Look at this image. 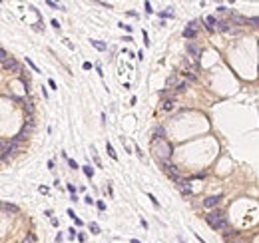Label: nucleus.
<instances>
[{
  "mask_svg": "<svg viewBox=\"0 0 259 243\" xmlns=\"http://www.w3.org/2000/svg\"><path fill=\"white\" fill-rule=\"evenodd\" d=\"M155 149H158V155L161 158V161L171 155V145H170V144H165L164 139H158V142H155Z\"/></svg>",
  "mask_w": 259,
  "mask_h": 243,
  "instance_id": "obj_1",
  "label": "nucleus"
},
{
  "mask_svg": "<svg viewBox=\"0 0 259 243\" xmlns=\"http://www.w3.org/2000/svg\"><path fill=\"white\" fill-rule=\"evenodd\" d=\"M223 217H225V211H223V209H213V211H209L206 215V221L211 225V227H215V225H217V221L223 219Z\"/></svg>",
  "mask_w": 259,
  "mask_h": 243,
  "instance_id": "obj_2",
  "label": "nucleus"
},
{
  "mask_svg": "<svg viewBox=\"0 0 259 243\" xmlns=\"http://www.w3.org/2000/svg\"><path fill=\"white\" fill-rule=\"evenodd\" d=\"M0 66L6 70V72H20V64L16 62L12 56H8V60H6V62H2Z\"/></svg>",
  "mask_w": 259,
  "mask_h": 243,
  "instance_id": "obj_3",
  "label": "nucleus"
},
{
  "mask_svg": "<svg viewBox=\"0 0 259 243\" xmlns=\"http://www.w3.org/2000/svg\"><path fill=\"white\" fill-rule=\"evenodd\" d=\"M8 144V149H10V155H14V154H18L20 149H22V145H24V142L22 139H18V138H12L10 142H6Z\"/></svg>",
  "mask_w": 259,
  "mask_h": 243,
  "instance_id": "obj_4",
  "label": "nucleus"
},
{
  "mask_svg": "<svg viewBox=\"0 0 259 243\" xmlns=\"http://www.w3.org/2000/svg\"><path fill=\"white\" fill-rule=\"evenodd\" d=\"M183 36H185L187 40H193V38L197 36V24H196V22L185 24V28H183Z\"/></svg>",
  "mask_w": 259,
  "mask_h": 243,
  "instance_id": "obj_5",
  "label": "nucleus"
},
{
  "mask_svg": "<svg viewBox=\"0 0 259 243\" xmlns=\"http://www.w3.org/2000/svg\"><path fill=\"white\" fill-rule=\"evenodd\" d=\"M160 164H161V170H164L170 177H171V175H175V174H180V170H177V167H175L174 164H171V161L164 159V161H160Z\"/></svg>",
  "mask_w": 259,
  "mask_h": 243,
  "instance_id": "obj_6",
  "label": "nucleus"
},
{
  "mask_svg": "<svg viewBox=\"0 0 259 243\" xmlns=\"http://www.w3.org/2000/svg\"><path fill=\"white\" fill-rule=\"evenodd\" d=\"M229 22L235 24V26H245L247 24V18H243V16L237 14V12H229Z\"/></svg>",
  "mask_w": 259,
  "mask_h": 243,
  "instance_id": "obj_7",
  "label": "nucleus"
},
{
  "mask_svg": "<svg viewBox=\"0 0 259 243\" xmlns=\"http://www.w3.org/2000/svg\"><path fill=\"white\" fill-rule=\"evenodd\" d=\"M219 201H221V195H209V197L203 199V205H206L207 209H211V207H217Z\"/></svg>",
  "mask_w": 259,
  "mask_h": 243,
  "instance_id": "obj_8",
  "label": "nucleus"
},
{
  "mask_svg": "<svg viewBox=\"0 0 259 243\" xmlns=\"http://www.w3.org/2000/svg\"><path fill=\"white\" fill-rule=\"evenodd\" d=\"M12 155H10V149H8V144L6 142H0V161H8Z\"/></svg>",
  "mask_w": 259,
  "mask_h": 243,
  "instance_id": "obj_9",
  "label": "nucleus"
},
{
  "mask_svg": "<svg viewBox=\"0 0 259 243\" xmlns=\"http://www.w3.org/2000/svg\"><path fill=\"white\" fill-rule=\"evenodd\" d=\"M32 132H34V126H32V124H24V128L20 129V134H18L16 138H18V139H22V142H24V139L28 138Z\"/></svg>",
  "mask_w": 259,
  "mask_h": 243,
  "instance_id": "obj_10",
  "label": "nucleus"
},
{
  "mask_svg": "<svg viewBox=\"0 0 259 243\" xmlns=\"http://www.w3.org/2000/svg\"><path fill=\"white\" fill-rule=\"evenodd\" d=\"M185 50L191 54V56H196V58H199V54H201V48H199L196 42H187L185 44Z\"/></svg>",
  "mask_w": 259,
  "mask_h": 243,
  "instance_id": "obj_11",
  "label": "nucleus"
},
{
  "mask_svg": "<svg viewBox=\"0 0 259 243\" xmlns=\"http://www.w3.org/2000/svg\"><path fill=\"white\" fill-rule=\"evenodd\" d=\"M213 30H217V32H227L229 30V22L227 20H217L213 26Z\"/></svg>",
  "mask_w": 259,
  "mask_h": 243,
  "instance_id": "obj_12",
  "label": "nucleus"
},
{
  "mask_svg": "<svg viewBox=\"0 0 259 243\" xmlns=\"http://www.w3.org/2000/svg\"><path fill=\"white\" fill-rule=\"evenodd\" d=\"M213 229H215V231H225V229H229V221H227V217L219 219V221H217V225H215Z\"/></svg>",
  "mask_w": 259,
  "mask_h": 243,
  "instance_id": "obj_13",
  "label": "nucleus"
},
{
  "mask_svg": "<svg viewBox=\"0 0 259 243\" xmlns=\"http://www.w3.org/2000/svg\"><path fill=\"white\" fill-rule=\"evenodd\" d=\"M215 22H217V18H215V16H207V18H206V26H207V30H209V32H213Z\"/></svg>",
  "mask_w": 259,
  "mask_h": 243,
  "instance_id": "obj_14",
  "label": "nucleus"
},
{
  "mask_svg": "<svg viewBox=\"0 0 259 243\" xmlns=\"http://www.w3.org/2000/svg\"><path fill=\"white\" fill-rule=\"evenodd\" d=\"M223 237H225V241H231V239H235V237H237V231H233V229H225V231H223Z\"/></svg>",
  "mask_w": 259,
  "mask_h": 243,
  "instance_id": "obj_15",
  "label": "nucleus"
},
{
  "mask_svg": "<svg viewBox=\"0 0 259 243\" xmlns=\"http://www.w3.org/2000/svg\"><path fill=\"white\" fill-rule=\"evenodd\" d=\"M2 211H6V213H18V207L12 203H6V205H2Z\"/></svg>",
  "mask_w": 259,
  "mask_h": 243,
  "instance_id": "obj_16",
  "label": "nucleus"
},
{
  "mask_svg": "<svg viewBox=\"0 0 259 243\" xmlns=\"http://www.w3.org/2000/svg\"><path fill=\"white\" fill-rule=\"evenodd\" d=\"M24 112L28 116H34V104L32 102H24Z\"/></svg>",
  "mask_w": 259,
  "mask_h": 243,
  "instance_id": "obj_17",
  "label": "nucleus"
},
{
  "mask_svg": "<svg viewBox=\"0 0 259 243\" xmlns=\"http://www.w3.org/2000/svg\"><path fill=\"white\" fill-rule=\"evenodd\" d=\"M185 90H187V82H177V86H175V92H177V94H183Z\"/></svg>",
  "mask_w": 259,
  "mask_h": 243,
  "instance_id": "obj_18",
  "label": "nucleus"
},
{
  "mask_svg": "<svg viewBox=\"0 0 259 243\" xmlns=\"http://www.w3.org/2000/svg\"><path fill=\"white\" fill-rule=\"evenodd\" d=\"M168 86H170V90L175 88V86H177V76H170L168 78Z\"/></svg>",
  "mask_w": 259,
  "mask_h": 243,
  "instance_id": "obj_19",
  "label": "nucleus"
},
{
  "mask_svg": "<svg viewBox=\"0 0 259 243\" xmlns=\"http://www.w3.org/2000/svg\"><path fill=\"white\" fill-rule=\"evenodd\" d=\"M174 104H175L174 100H165V102H164V110H168V112L174 110Z\"/></svg>",
  "mask_w": 259,
  "mask_h": 243,
  "instance_id": "obj_20",
  "label": "nucleus"
},
{
  "mask_svg": "<svg viewBox=\"0 0 259 243\" xmlns=\"http://www.w3.org/2000/svg\"><path fill=\"white\" fill-rule=\"evenodd\" d=\"M6 60H8V52L4 50V48H0V64L6 62Z\"/></svg>",
  "mask_w": 259,
  "mask_h": 243,
  "instance_id": "obj_21",
  "label": "nucleus"
},
{
  "mask_svg": "<svg viewBox=\"0 0 259 243\" xmlns=\"http://www.w3.org/2000/svg\"><path fill=\"white\" fill-rule=\"evenodd\" d=\"M154 132L158 134V136H155V139H164V128H160V126H158V128L154 129Z\"/></svg>",
  "mask_w": 259,
  "mask_h": 243,
  "instance_id": "obj_22",
  "label": "nucleus"
},
{
  "mask_svg": "<svg viewBox=\"0 0 259 243\" xmlns=\"http://www.w3.org/2000/svg\"><path fill=\"white\" fill-rule=\"evenodd\" d=\"M92 44H94L96 48H98V50H106V44H104V42H98V40H92Z\"/></svg>",
  "mask_w": 259,
  "mask_h": 243,
  "instance_id": "obj_23",
  "label": "nucleus"
},
{
  "mask_svg": "<svg viewBox=\"0 0 259 243\" xmlns=\"http://www.w3.org/2000/svg\"><path fill=\"white\" fill-rule=\"evenodd\" d=\"M24 243H36V235L28 233V235H26V239H24Z\"/></svg>",
  "mask_w": 259,
  "mask_h": 243,
  "instance_id": "obj_24",
  "label": "nucleus"
},
{
  "mask_svg": "<svg viewBox=\"0 0 259 243\" xmlns=\"http://www.w3.org/2000/svg\"><path fill=\"white\" fill-rule=\"evenodd\" d=\"M217 12H219V14H227V16H229L231 10H229L227 6H217Z\"/></svg>",
  "mask_w": 259,
  "mask_h": 243,
  "instance_id": "obj_25",
  "label": "nucleus"
},
{
  "mask_svg": "<svg viewBox=\"0 0 259 243\" xmlns=\"http://www.w3.org/2000/svg\"><path fill=\"white\" fill-rule=\"evenodd\" d=\"M84 171H86V175H88V177H92V175H94V170H92L90 165H86V167H84Z\"/></svg>",
  "mask_w": 259,
  "mask_h": 243,
  "instance_id": "obj_26",
  "label": "nucleus"
},
{
  "mask_svg": "<svg viewBox=\"0 0 259 243\" xmlns=\"http://www.w3.org/2000/svg\"><path fill=\"white\" fill-rule=\"evenodd\" d=\"M90 229H92V233H100V227L96 223H90Z\"/></svg>",
  "mask_w": 259,
  "mask_h": 243,
  "instance_id": "obj_27",
  "label": "nucleus"
},
{
  "mask_svg": "<svg viewBox=\"0 0 259 243\" xmlns=\"http://www.w3.org/2000/svg\"><path fill=\"white\" fill-rule=\"evenodd\" d=\"M247 24H251V26H253V28H255V26H257V18H255V16H253V18H251V20H247Z\"/></svg>",
  "mask_w": 259,
  "mask_h": 243,
  "instance_id": "obj_28",
  "label": "nucleus"
},
{
  "mask_svg": "<svg viewBox=\"0 0 259 243\" xmlns=\"http://www.w3.org/2000/svg\"><path fill=\"white\" fill-rule=\"evenodd\" d=\"M108 154H110V155H112V158H114V159H116V152H114V149H112V145H108Z\"/></svg>",
  "mask_w": 259,
  "mask_h": 243,
  "instance_id": "obj_29",
  "label": "nucleus"
},
{
  "mask_svg": "<svg viewBox=\"0 0 259 243\" xmlns=\"http://www.w3.org/2000/svg\"><path fill=\"white\" fill-rule=\"evenodd\" d=\"M185 78H187V80H191V82H193V80H196V76H193L191 72H185Z\"/></svg>",
  "mask_w": 259,
  "mask_h": 243,
  "instance_id": "obj_30",
  "label": "nucleus"
},
{
  "mask_svg": "<svg viewBox=\"0 0 259 243\" xmlns=\"http://www.w3.org/2000/svg\"><path fill=\"white\" fill-rule=\"evenodd\" d=\"M132 243H140V241H136V239H132Z\"/></svg>",
  "mask_w": 259,
  "mask_h": 243,
  "instance_id": "obj_31",
  "label": "nucleus"
},
{
  "mask_svg": "<svg viewBox=\"0 0 259 243\" xmlns=\"http://www.w3.org/2000/svg\"><path fill=\"white\" fill-rule=\"evenodd\" d=\"M0 209H2V203H0Z\"/></svg>",
  "mask_w": 259,
  "mask_h": 243,
  "instance_id": "obj_32",
  "label": "nucleus"
},
{
  "mask_svg": "<svg viewBox=\"0 0 259 243\" xmlns=\"http://www.w3.org/2000/svg\"><path fill=\"white\" fill-rule=\"evenodd\" d=\"M0 164H2V161H0Z\"/></svg>",
  "mask_w": 259,
  "mask_h": 243,
  "instance_id": "obj_33",
  "label": "nucleus"
}]
</instances>
